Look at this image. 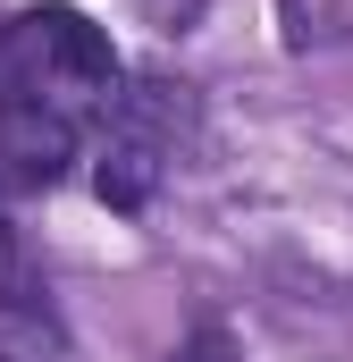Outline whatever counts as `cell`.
I'll use <instances>...</instances> for the list:
<instances>
[{"label": "cell", "mask_w": 353, "mask_h": 362, "mask_svg": "<svg viewBox=\"0 0 353 362\" xmlns=\"http://www.w3.org/2000/svg\"><path fill=\"white\" fill-rule=\"evenodd\" d=\"M0 93L51 101L68 118H85L92 101L109 110L118 101V51H109V34L92 25L85 8L42 0V8H25V17L0 25Z\"/></svg>", "instance_id": "1"}, {"label": "cell", "mask_w": 353, "mask_h": 362, "mask_svg": "<svg viewBox=\"0 0 353 362\" xmlns=\"http://www.w3.org/2000/svg\"><path fill=\"white\" fill-rule=\"evenodd\" d=\"M0 320H17V329H51V286H42L34 253L17 245L8 219H0Z\"/></svg>", "instance_id": "4"}, {"label": "cell", "mask_w": 353, "mask_h": 362, "mask_svg": "<svg viewBox=\"0 0 353 362\" xmlns=\"http://www.w3.org/2000/svg\"><path fill=\"white\" fill-rule=\"evenodd\" d=\"M169 362H236V346H227V329H219V320H202V329H193Z\"/></svg>", "instance_id": "5"}, {"label": "cell", "mask_w": 353, "mask_h": 362, "mask_svg": "<svg viewBox=\"0 0 353 362\" xmlns=\"http://www.w3.org/2000/svg\"><path fill=\"white\" fill-rule=\"evenodd\" d=\"M169 169V144H152V135H135V127H118L109 135V152H101V202H118V211H135L152 177Z\"/></svg>", "instance_id": "3"}, {"label": "cell", "mask_w": 353, "mask_h": 362, "mask_svg": "<svg viewBox=\"0 0 353 362\" xmlns=\"http://www.w3.org/2000/svg\"><path fill=\"white\" fill-rule=\"evenodd\" d=\"M0 362H8V354H0Z\"/></svg>", "instance_id": "6"}, {"label": "cell", "mask_w": 353, "mask_h": 362, "mask_svg": "<svg viewBox=\"0 0 353 362\" xmlns=\"http://www.w3.org/2000/svg\"><path fill=\"white\" fill-rule=\"evenodd\" d=\"M68 160H76V118H68V110H51V101L0 93V177L51 185Z\"/></svg>", "instance_id": "2"}]
</instances>
